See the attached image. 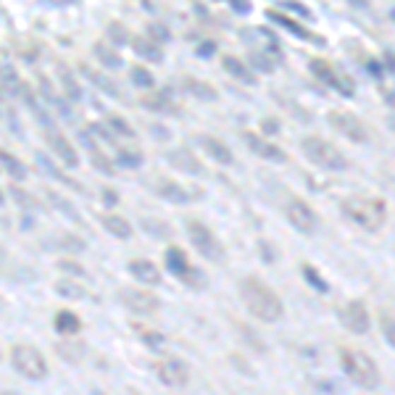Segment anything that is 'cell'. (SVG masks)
<instances>
[{
	"mask_svg": "<svg viewBox=\"0 0 395 395\" xmlns=\"http://www.w3.org/2000/svg\"><path fill=\"white\" fill-rule=\"evenodd\" d=\"M119 298L124 300L126 309L135 311V314H155V311L161 309L158 295H153L151 290L145 288H126L119 293Z\"/></svg>",
	"mask_w": 395,
	"mask_h": 395,
	"instance_id": "obj_11",
	"label": "cell"
},
{
	"mask_svg": "<svg viewBox=\"0 0 395 395\" xmlns=\"http://www.w3.org/2000/svg\"><path fill=\"white\" fill-rule=\"evenodd\" d=\"M195 140H198V145L206 151V155H208L211 161H216V164H232V161H235V155H232V151L227 148V143H222L219 137L198 135Z\"/></svg>",
	"mask_w": 395,
	"mask_h": 395,
	"instance_id": "obj_16",
	"label": "cell"
},
{
	"mask_svg": "<svg viewBox=\"0 0 395 395\" xmlns=\"http://www.w3.org/2000/svg\"><path fill=\"white\" fill-rule=\"evenodd\" d=\"M58 269L66 271V274H71V277H85V269L79 266L77 261H71V259H61V261H58Z\"/></svg>",
	"mask_w": 395,
	"mask_h": 395,
	"instance_id": "obj_36",
	"label": "cell"
},
{
	"mask_svg": "<svg viewBox=\"0 0 395 395\" xmlns=\"http://www.w3.org/2000/svg\"><path fill=\"white\" fill-rule=\"evenodd\" d=\"M48 145H50V151L58 155V161L64 166H69V169H74V166H79V153H77V148L69 143L66 137L64 135H58V132H53V129H48Z\"/></svg>",
	"mask_w": 395,
	"mask_h": 395,
	"instance_id": "obj_14",
	"label": "cell"
},
{
	"mask_svg": "<svg viewBox=\"0 0 395 395\" xmlns=\"http://www.w3.org/2000/svg\"><path fill=\"white\" fill-rule=\"evenodd\" d=\"M53 327H56V332H61V335H77L79 329H82V319L74 314V311H58L56 319H53Z\"/></svg>",
	"mask_w": 395,
	"mask_h": 395,
	"instance_id": "obj_21",
	"label": "cell"
},
{
	"mask_svg": "<svg viewBox=\"0 0 395 395\" xmlns=\"http://www.w3.org/2000/svg\"><path fill=\"white\" fill-rule=\"evenodd\" d=\"M340 211L346 213L353 224L361 230L377 232L387 219V206L382 198H369V195H350L340 201Z\"/></svg>",
	"mask_w": 395,
	"mask_h": 395,
	"instance_id": "obj_2",
	"label": "cell"
},
{
	"mask_svg": "<svg viewBox=\"0 0 395 395\" xmlns=\"http://www.w3.org/2000/svg\"><path fill=\"white\" fill-rule=\"evenodd\" d=\"M0 166H3V169H6V172L13 177V179H19V182L24 179V177H27V169H24V164H21L16 155H11L8 151H0Z\"/></svg>",
	"mask_w": 395,
	"mask_h": 395,
	"instance_id": "obj_27",
	"label": "cell"
},
{
	"mask_svg": "<svg viewBox=\"0 0 395 395\" xmlns=\"http://www.w3.org/2000/svg\"><path fill=\"white\" fill-rule=\"evenodd\" d=\"M329 124L338 129L340 135H346L350 143H367L369 129L364 126V122L358 116L348 114V111H332L329 114Z\"/></svg>",
	"mask_w": 395,
	"mask_h": 395,
	"instance_id": "obj_10",
	"label": "cell"
},
{
	"mask_svg": "<svg viewBox=\"0 0 395 395\" xmlns=\"http://www.w3.org/2000/svg\"><path fill=\"white\" fill-rule=\"evenodd\" d=\"M93 166H95L98 172H103V174H108V177H111V174L116 172L114 166L108 164V158L106 155H98V153H93Z\"/></svg>",
	"mask_w": 395,
	"mask_h": 395,
	"instance_id": "obj_40",
	"label": "cell"
},
{
	"mask_svg": "<svg viewBox=\"0 0 395 395\" xmlns=\"http://www.w3.org/2000/svg\"><path fill=\"white\" fill-rule=\"evenodd\" d=\"M269 16H271L274 21H277V24H282V27L293 29V32H295V35H298L300 40H314V42H322V37H317V35H314V32H309L306 27H300L298 21L288 19V16H285V13H280V11H269Z\"/></svg>",
	"mask_w": 395,
	"mask_h": 395,
	"instance_id": "obj_24",
	"label": "cell"
},
{
	"mask_svg": "<svg viewBox=\"0 0 395 395\" xmlns=\"http://www.w3.org/2000/svg\"><path fill=\"white\" fill-rule=\"evenodd\" d=\"M158 379H161V385L172 387V390H182L190 385V367L179 358H166L158 367Z\"/></svg>",
	"mask_w": 395,
	"mask_h": 395,
	"instance_id": "obj_12",
	"label": "cell"
},
{
	"mask_svg": "<svg viewBox=\"0 0 395 395\" xmlns=\"http://www.w3.org/2000/svg\"><path fill=\"white\" fill-rule=\"evenodd\" d=\"M108 124H111V129H114L116 135H124V137H135V129L129 126V122H126L124 116L119 114H111L108 116Z\"/></svg>",
	"mask_w": 395,
	"mask_h": 395,
	"instance_id": "obj_30",
	"label": "cell"
},
{
	"mask_svg": "<svg viewBox=\"0 0 395 395\" xmlns=\"http://www.w3.org/2000/svg\"><path fill=\"white\" fill-rule=\"evenodd\" d=\"M166 269L172 271L174 277H179L184 285H190V288H195V290H201L203 285H206V277L198 271V266L190 264V259L184 256V251L182 248H177V245L166 248Z\"/></svg>",
	"mask_w": 395,
	"mask_h": 395,
	"instance_id": "obj_7",
	"label": "cell"
},
{
	"mask_svg": "<svg viewBox=\"0 0 395 395\" xmlns=\"http://www.w3.org/2000/svg\"><path fill=\"white\" fill-rule=\"evenodd\" d=\"M58 74H61V85H64V93H66V98L71 100V103H77L79 98H82V90H79V85L74 82L71 71H69V69L61 64V66H58Z\"/></svg>",
	"mask_w": 395,
	"mask_h": 395,
	"instance_id": "obj_28",
	"label": "cell"
},
{
	"mask_svg": "<svg viewBox=\"0 0 395 395\" xmlns=\"http://www.w3.org/2000/svg\"><path fill=\"white\" fill-rule=\"evenodd\" d=\"M187 235H190V242L195 245V251L201 253L206 261L224 259V245H222V240L213 235L211 227H206L203 222L193 219V222H187Z\"/></svg>",
	"mask_w": 395,
	"mask_h": 395,
	"instance_id": "obj_6",
	"label": "cell"
},
{
	"mask_svg": "<svg viewBox=\"0 0 395 395\" xmlns=\"http://www.w3.org/2000/svg\"><path fill=\"white\" fill-rule=\"evenodd\" d=\"M340 367L348 379L356 382L358 387L372 390L379 385V369H377L375 358L364 353L361 348H340Z\"/></svg>",
	"mask_w": 395,
	"mask_h": 395,
	"instance_id": "obj_3",
	"label": "cell"
},
{
	"mask_svg": "<svg viewBox=\"0 0 395 395\" xmlns=\"http://www.w3.org/2000/svg\"><path fill=\"white\" fill-rule=\"evenodd\" d=\"M285 216H288V222L298 232H314L319 224L317 211L303 198H295V195L288 198V203H285Z\"/></svg>",
	"mask_w": 395,
	"mask_h": 395,
	"instance_id": "obj_9",
	"label": "cell"
},
{
	"mask_svg": "<svg viewBox=\"0 0 395 395\" xmlns=\"http://www.w3.org/2000/svg\"><path fill=\"white\" fill-rule=\"evenodd\" d=\"M108 32H111V40H114V42H126V32L124 29H119L116 24H111Z\"/></svg>",
	"mask_w": 395,
	"mask_h": 395,
	"instance_id": "obj_41",
	"label": "cell"
},
{
	"mask_svg": "<svg viewBox=\"0 0 395 395\" xmlns=\"http://www.w3.org/2000/svg\"><path fill=\"white\" fill-rule=\"evenodd\" d=\"M222 66L227 69L235 79H240V82H253V74H251V69H248V64L240 61L237 56H224Z\"/></svg>",
	"mask_w": 395,
	"mask_h": 395,
	"instance_id": "obj_22",
	"label": "cell"
},
{
	"mask_svg": "<svg viewBox=\"0 0 395 395\" xmlns=\"http://www.w3.org/2000/svg\"><path fill=\"white\" fill-rule=\"evenodd\" d=\"M135 335L143 340L148 350H155V353H161L166 348V338L158 332V329H151V327H135Z\"/></svg>",
	"mask_w": 395,
	"mask_h": 395,
	"instance_id": "obj_23",
	"label": "cell"
},
{
	"mask_svg": "<svg viewBox=\"0 0 395 395\" xmlns=\"http://www.w3.org/2000/svg\"><path fill=\"white\" fill-rule=\"evenodd\" d=\"M153 190L164 201L174 203V206H182V203H190V198H193L195 193H190L187 187H182L179 182H174V179H155Z\"/></svg>",
	"mask_w": 395,
	"mask_h": 395,
	"instance_id": "obj_17",
	"label": "cell"
},
{
	"mask_svg": "<svg viewBox=\"0 0 395 395\" xmlns=\"http://www.w3.org/2000/svg\"><path fill=\"white\" fill-rule=\"evenodd\" d=\"M132 82H135L137 87H145V90H148V87H153V74H151V71H148V69H143V66H135L132 69Z\"/></svg>",
	"mask_w": 395,
	"mask_h": 395,
	"instance_id": "obj_34",
	"label": "cell"
},
{
	"mask_svg": "<svg viewBox=\"0 0 395 395\" xmlns=\"http://www.w3.org/2000/svg\"><path fill=\"white\" fill-rule=\"evenodd\" d=\"M237 293H240V300L245 303V309L251 311L259 322L271 324V322H280L282 314H285L282 298L259 277H242L237 282Z\"/></svg>",
	"mask_w": 395,
	"mask_h": 395,
	"instance_id": "obj_1",
	"label": "cell"
},
{
	"mask_svg": "<svg viewBox=\"0 0 395 395\" xmlns=\"http://www.w3.org/2000/svg\"><path fill=\"white\" fill-rule=\"evenodd\" d=\"M100 224H103V230L111 232L119 240H129V237H132V224L126 222L124 216H119V213H106V216H100Z\"/></svg>",
	"mask_w": 395,
	"mask_h": 395,
	"instance_id": "obj_20",
	"label": "cell"
},
{
	"mask_svg": "<svg viewBox=\"0 0 395 395\" xmlns=\"http://www.w3.org/2000/svg\"><path fill=\"white\" fill-rule=\"evenodd\" d=\"M303 274H306V280L314 282V285H317V290H322V293H327V282H324V280H322V277H319L317 269H311L309 264H303Z\"/></svg>",
	"mask_w": 395,
	"mask_h": 395,
	"instance_id": "obj_38",
	"label": "cell"
},
{
	"mask_svg": "<svg viewBox=\"0 0 395 395\" xmlns=\"http://www.w3.org/2000/svg\"><path fill=\"white\" fill-rule=\"evenodd\" d=\"M379 329H382V335H385V340L390 343V346L395 348V314H382L379 317Z\"/></svg>",
	"mask_w": 395,
	"mask_h": 395,
	"instance_id": "obj_32",
	"label": "cell"
},
{
	"mask_svg": "<svg viewBox=\"0 0 395 395\" xmlns=\"http://www.w3.org/2000/svg\"><path fill=\"white\" fill-rule=\"evenodd\" d=\"M95 56H98V61H100L103 66H108V69H119V66H122V58L116 56L114 50L103 48V45H95Z\"/></svg>",
	"mask_w": 395,
	"mask_h": 395,
	"instance_id": "obj_31",
	"label": "cell"
},
{
	"mask_svg": "<svg viewBox=\"0 0 395 395\" xmlns=\"http://www.w3.org/2000/svg\"><path fill=\"white\" fill-rule=\"evenodd\" d=\"M11 195H13L16 201H21V206H24V208H35V206H37V201H35V198H32L29 193H24L21 187H11Z\"/></svg>",
	"mask_w": 395,
	"mask_h": 395,
	"instance_id": "obj_39",
	"label": "cell"
},
{
	"mask_svg": "<svg viewBox=\"0 0 395 395\" xmlns=\"http://www.w3.org/2000/svg\"><path fill=\"white\" fill-rule=\"evenodd\" d=\"M311 71L317 74L324 85H329V87H335V90H340V93H353V85H348L346 82V77L343 74H338V69L332 66L329 61H324V58H314L311 61Z\"/></svg>",
	"mask_w": 395,
	"mask_h": 395,
	"instance_id": "obj_13",
	"label": "cell"
},
{
	"mask_svg": "<svg viewBox=\"0 0 395 395\" xmlns=\"http://www.w3.org/2000/svg\"><path fill=\"white\" fill-rule=\"evenodd\" d=\"M187 87H190L193 93H198V95H201V98H206V100H216V90H213V87H208V85H198V82H193V79L187 82Z\"/></svg>",
	"mask_w": 395,
	"mask_h": 395,
	"instance_id": "obj_37",
	"label": "cell"
},
{
	"mask_svg": "<svg viewBox=\"0 0 395 395\" xmlns=\"http://www.w3.org/2000/svg\"><path fill=\"white\" fill-rule=\"evenodd\" d=\"M56 353L64 358V361H69V364H79V361L85 358V346L64 340V343H58V346H56Z\"/></svg>",
	"mask_w": 395,
	"mask_h": 395,
	"instance_id": "obj_26",
	"label": "cell"
},
{
	"mask_svg": "<svg viewBox=\"0 0 395 395\" xmlns=\"http://www.w3.org/2000/svg\"><path fill=\"white\" fill-rule=\"evenodd\" d=\"M300 151H303V155L309 158L311 164H317L319 169H327V172H346L348 166H350L348 155L335 143L324 140V137H303L300 140Z\"/></svg>",
	"mask_w": 395,
	"mask_h": 395,
	"instance_id": "obj_4",
	"label": "cell"
},
{
	"mask_svg": "<svg viewBox=\"0 0 395 395\" xmlns=\"http://www.w3.org/2000/svg\"><path fill=\"white\" fill-rule=\"evenodd\" d=\"M119 164L126 166V169H137V166L143 164V155L129 153V151H119Z\"/></svg>",
	"mask_w": 395,
	"mask_h": 395,
	"instance_id": "obj_35",
	"label": "cell"
},
{
	"mask_svg": "<svg viewBox=\"0 0 395 395\" xmlns=\"http://www.w3.org/2000/svg\"><path fill=\"white\" fill-rule=\"evenodd\" d=\"M53 290H56V295H61V298L66 300H82L87 295L85 288H79V282L74 280H56V285H53Z\"/></svg>",
	"mask_w": 395,
	"mask_h": 395,
	"instance_id": "obj_25",
	"label": "cell"
},
{
	"mask_svg": "<svg viewBox=\"0 0 395 395\" xmlns=\"http://www.w3.org/2000/svg\"><path fill=\"white\" fill-rule=\"evenodd\" d=\"M135 48H137V53H143L148 61H161V48H158V45H153L151 40H137Z\"/></svg>",
	"mask_w": 395,
	"mask_h": 395,
	"instance_id": "obj_33",
	"label": "cell"
},
{
	"mask_svg": "<svg viewBox=\"0 0 395 395\" xmlns=\"http://www.w3.org/2000/svg\"><path fill=\"white\" fill-rule=\"evenodd\" d=\"M245 143H248V148H251L253 153L261 155V158H266V161H274V164H285V161H288V155H285L282 148H277V145L269 143V140H264V137L253 135V132L245 135Z\"/></svg>",
	"mask_w": 395,
	"mask_h": 395,
	"instance_id": "obj_15",
	"label": "cell"
},
{
	"mask_svg": "<svg viewBox=\"0 0 395 395\" xmlns=\"http://www.w3.org/2000/svg\"><path fill=\"white\" fill-rule=\"evenodd\" d=\"M0 206H3V193H0Z\"/></svg>",
	"mask_w": 395,
	"mask_h": 395,
	"instance_id": "obj_42",
	"label": "cell"
},
{
	"mask_svg": "<svg viewBox=\"0 0 395 395\" xmlns=\"http://www.w3.org/2000/svg\"><path fill=\"white\" fill-rule=\"evenodd\" d=\"M11 364H13V369L24 379H32V382H40V379L48 377V361H45V356L40 353L37 348L24 346V343L11 348Z\"/></svg>",
	"mask_w": 395,
	"mask_h": 395,
	"instance_id": "obj_5",
	"label": "cell"
},
{
	"mask_svg": "<svg viewBox=\"0 0 395 395\" xmlns=\"http://www.w3.org/2000/svg\"><path fill=\"white\" fill-rule=\"evenodd\" d=\"M169 164L184 174H201L203 172V166L198 164V158H195L190 151H184V148H177V151L169 153Z\"/></svg>",
	"mask_w": 395,
	"mask_h": 395,
	"instance_id": "obj_19",
	"label": "cell"
},
{
	"mask_svg": "<svg viewBox=\"0 0 395 395\" xmlns=\"http://www.w3.org/2000/svg\"><path fill=\"white\" fill-rule=\"evenodd\" d=\"M79 71H82V74H85V77L90 79L93 85L100 87L103 93H108V95H119V90H116V85H114V82H111V79L103 77V74H98V71H93V69H90V66H79Z\"/></svg>",
	"mask_w": 395,
	"mask_h": 395,
	"instance_id": "obj_29",
	"label": "cell"
},
{
	"mask_svg": "<svg viewBox=\"0 0 395 395\" xmlns=\"http://www.w3.org/2000/svg\"><path fill=\"white\" fill-rule=\"evenodd\" d=\"M340 322L348 332L353 335H367L369 327H372V317H369V309L364 300H346L343 309H340Z\"/></svg>",
	"mask_w": 395,
	"mask_h": 395,
	"instance_id": "obj_8",
	"label": "cell"
},
{
	"mask_svg": "<svg viewBox=\"0 0 395 395\" xmlns=\"http://www.w3.org/2000/svg\"><path fill=\"white\" fill-rule=\"evenodd\" d=\"M126 266H129V274H132L137 282H143V285H158V282H161V269L155 266L153 261L132 259Z\"/></svg>",
	"mask_w": 395,
	"mask_h": 395,
	"instance_id": "obj_18",
	"label": "cell"
}]
</instances>
